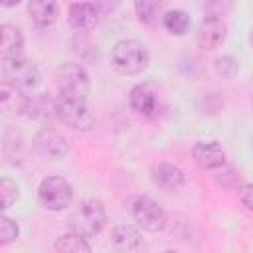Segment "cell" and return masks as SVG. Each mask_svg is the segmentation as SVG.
Returning <instances> with one entry per match:
<instances>
[{"label": "cell", "instance_id": "24", "mask_svg": "<svg viewBox=\"0 0 253 253\" xmlns=\"http://www.w3.org/2000/svg\"><path fill=\"white\" fill-rule=\"evenodd\" d=\"M233 0H204V10L208 18H223L231 12Z\"/></svg>", "mask_w": 253, "mask_h": 253}, {"label": "cell", "instance_id": "20", "mask_svg": "<svg viewBox=\"0 0 253 253\" xmlns=\"http://www.w3.org/2000/svg\"><path fill=\"white\" fill-rule=\"evenodd\" d=\"M162 24H164V28H166L170 34H174V36H184V34L190 30L192 20H190V16H188L184 10H170V12H166V14L162 16Z\"/></svg>", "mask_w": 253, "mask_h": 253}, {"label": "cell", "instance_id": "28", "mask_svg": "<svg viewBox=\"0 0 253 253\" xmlns=\"http://www.w3.org/2000/svg\"><path fill=\"white\" fill-rule=\"evenodd\" d=\"M239 200L249 211H253V184L239 186Z\"/></svg>", "mask_w": 253, "mask_h": 253}, {"label": "cell", "instance_id": "5", "mask_svg": "<svg viewBox=\"0 0 253 253\" xmlns=\"http://www.w3.org/2000/svg\"><path fill=\"white\" fill-rule=\"evenodd\" d=\"M2 75H4V81H8L10 85L18 87L20 91H32L40 85V71L38 67L28 61V59H22V57H8V59H2Z\"/></svg>", "mask_w": 253, "mask_h": 253}, {"label": "cell", "instance_id": "27", "mask_svg": "<svg viewBox=\"0 0 253 253\" xmlns=\"http://www.w3.org/2000/svg\"><path fill=\"white\" fill-rule=\"evenodd\" d=\"M93 6H95V10L99 12V14H111V12H115L117 8H119V4H121V0H89Z\"/></svg>", "mask_w": 253, "mask_h": 253}, {"label": "cell", "instance_id": "31", "mask_svg": "<svg viewBox=\"0 0 253 253\" xmlns=\"http://www.w3.org/2000/svg\"><path fill=\"white\" fill-rule=\"evenodd\" d=\"M251 107H253V97H251Z\"/></svg>", "mask_w": 253, "mask_h": 253}, {"label": "cell", "instance_id": "30", "mask_svg": "<svg viewBox=\"0 0 253 253\" xmlns=\"http://www.w3.org/2000/svg\"><path fill=\"white\" fill-rule=\"evenodd\" d=\"M251 43H253V30H251Z\"/></svg>", "mask_w": 253, "mask_h": 253}, {"label": "cell", "instance_id": "14", "mask_svg": "<svg viewBox=\"0 0 253 253\" xmlns=\"http://www.w3.org/2000/svg\"><path fill=\"white\" fill-rule=\"evenodd\" d=\"M28 16L36 26H51L59 16V6L55 0H30Z\"/></svg>", "mask_w": 253, "mask_h": 253}, {"label": "cell", "instance_id": "12", "mask_svg": "<svg viewBox=\"0 0 253 253\" xmlns=\"http://www.w3.org/2000/svg\"><path fill=\"white\" fill-rule=\"evenodd\" d=\"M152 182L160 190H164V192H176L184 184V172L178 166H174V164L162 162V164L154 166V170H152Z\"/></svg>", "mask_w": 253, "mask_h": 253}, {"label": "cell", "instance_id": "25", "mask_svg": "<svg viewBox=\"0 0 253 253\" xmlns=\"http://www.w3.org/2000/svg\"><path fill=\"white\" fill-rule=\"evenodd\" d=\"M213 67H215V73L217 75H221V77H233L235 73H237V69H239V63H237V59L235 57H231V55H221V57H217L215 59V63H213Z\"/></svg>", "mask_w": 253, "mask_h": 253}, {"label": "cell", "instance_id": "17", "mask_svg": "<svg viewBox=\"0 0 253 253\" xmlns=\"http://www.w3.org/2000/svg\"><path fill=\"white\" fill-rule=\"evenodd\" d=\"M55 105H57V101L47 95H32V97H28L26 115H30L36 121H47V119L55 117Z\"/></svg>", "mask_w": 253, "mask_h": 253}, {"label": "cell", "instance_id": "16", "mask_svg": "<svg viewBox=\"0 0 253 253\" xmlns=\"http://www.w3.org/2000/svg\"><path fill=\"white\" fill-rule=\"evenodd\" d=\"M0 36H2V43H0V51H2V59L8 57H16L24 45V36L16 26L10 24H2L0 28Z\"/></svg>", "mask_w": 253, "mask_h": 253}, {"label": "cell", "instance_id": "3", "mask_svg": "<svg viewBox=\"0 0 253 253\" xmlns=\"http://www.w3.org/2000/svg\"><path fill=\"white\" fill-rule=\"evenodd\" d=\"M107 221L105 206L99 200H83L69 215V229L83 237H95Z\"/></svg>", "mask_w": 253, "mask_h": 253}, {"label": "cell", "instance_id": "13", "mask_svg": "<svg viewBox=\"0 0 253 253\" xmlns=\"http://www.w3.org/2000/svg\"><path fill=\"white\" fill-rule=\"evenodd\" d=\"M67 20L75 30H91V28H95V24L99 20V12L95 10V6L89 0L87 2H73L69 6Z\"/></svg>", "mask_w": 253, "mask_h": 253}, {"label": "cell", "instance_id": "6", "mask_svg": "<svg viewBox=\"0 0 253 253\" xmlns=\"http://www.w3.org/2000/svg\"><path fill=\"white\" fill-rule=\"evenodd\" d=\"M38 198H40L43 208H47L51 211H61L67 206H71L73 190H71V186L65 178L47 176V178L42 180V184L38 188Z\"/></svg>", "mask_w": 253, "mask_h": 253}, {"label": "cell", "instance_id": "18", "mask_svg": "<svg viewBox=\"0 0 253 253\" xmlns=\"http://www.w3.org/2000/svg\"><path fill=\"white\" fill-rule=\"evenodd\" d=\"M111 243L119 251H134L140 247V233L132 225H119L111 233Z\"/></svg>", "mask_w": 253, "mask_h": 253}, {"label": "cell", "instance_id": "7", "mask_svg": "<svg viewBox=\"0 0 253 253\" xmlns=\"http://www.w3.org/2000/svg\"><path fill=\"white\" fill-rule=\"evenodd\" d=\"M55 117L73 130H91L95 126V115L85 101L79 99H55Z\"/></svg>", "mask_w": 253, "mask_h": 253}, {"label": "cell", "instance_id": "11", "mask_svg": "<svg viewBox=\"0 0 253 253\" xmlns=\"http://www.w3.org/2000/svg\"><path fill=\"white\" fill-rule=\"evenodd\" d=\"M192 156L204 170H217L225 164V152L217 142H196L192 148Z\"/></svg>", "mask_w": 253, "mask_h": 253}, {"label": "cell", "instance_id": "10", "mask_svg": "<svg viewBox=\"0 0 253 253\" xmlns=\"http://www.w3.org/2000/svg\"><path fill=\"white\" fill-rule=\"evenodd\" d=\"M227 36V26L221 18H204L198 32H196V42L202 49H215L223 43Z\"/></svg>", "mask_w": 253, "mask_h": 253}, {"label": "cell", "instance_id": "1", "mask_svg": "<svg viewBox=\"0 0 253 253\" xmlns=\"http://www.w3.org/2000/svg\"><path fill=\"white\" fill-rule=\"evenodd\" d=\"M148 49L136 40H121L111 49V63L121 75H138L148 65Z\"/></svg>", "mask_w": 253, "mask_h": 253}, {"label": "cell", "instance_id": "23", "mask_svg": "<svg viewBox=\"0 0 253 253\" xmlns=\"http://www.w3.org/2000/svg\"><path fill=\"white\" fill-rule=\"evenodd\" d=\"M18 200V184L14 182V180H10V178H2L0 180V208L2 210H6V208H10L14 202Z\"/></svg>", "mask_w": 253, "mask_h": 253}, {"label": "cell", "instance_id": "4", "mask_svg": "<svg viewBox=\"0 0 253 253\" xmlns=\"http://www.w3.org/2000/svg\"><path fill=\"white\" fill-rule=\"evenodd\" d=\"M126 211L130 213L132 221L150 233L162 231L166 225V215L162 211V208L148 196H130L126 200Z\"/></svg>", "mask_w": 253, "mask_h": 253}, {"label": "cell", "instance_id": "22", "mask_svg": "<svg viewBox=\"0 0 253 253\" xmlns=\"http://www.w3.org/2000/svg\"><path fill=\"white\" fill-rule=\"evenodd\" d=\"M215 182L221 186V188H237L241 186V174L233 168V166H227L223 164L221 168H217V174H215Z\"/></svg>", "mask_w": 253, "mask_h": 253}, {"label": "cell", "instance_id": "21", "mask_svg": "<svg viewBox=\"0 0 253 253\" xmlns=\"http://www.w3.org/2000/svg\"><path fill=\"white\" fill-rule=\"evenodd\" d=\"M87 237L79 235V233H69V235H61L55 241V251H63V253H89L91 245L85 241Z\"/></svg>", "mask_w": 253, "mask_h": 253}, {"label": "cell", "instance_id": "2", "mask_svg": "<svg viewBox=\"0 0 253 253\" xmlns=\"http://www.w3.org/2000/svg\"><path fill=\"white\" fill-rule=\"evenodd\" d=\"M57 99L85 101L89 95V75L79 63H63L53 73Z\"/></svg>", "mask_w": 253, "mask_h": 253}, {"label": "cell", "instance_id": "19", "mask_svg": "<svg viewBox=\"0 0 253 253\" xmlns=\"http://www.w3.org/2000/svg\"><path fill=\"white\" fill-rule=\"evenodd\" d=\"M134 14L142 24L152 26L158 22V18L164 16L162 0H134Z\"/></svg>", "mask_w": 253, "mask_h": 253}, {"label": "cell", "instance_id": "9", "mask_svg": "<svg viewBox=\"0 0 253 253\" xmlns=\"http://www.w3.org/2000/svg\"><path fill=\"white\" fill-rule=\"evenodd\" d=\"M34 148H36L38 154L55 160V158H61L67 152V140L59 130H55L51 126H43L34 136Z\"/></svg>", "mask_w": 253, "mask_h": 253}, {"label": "cell", "instance_id": "29", "mask_svg": "<svg viewBox=\"0 0 253 253\" xmlns=\"http://www.w3.org/2000/svg\"><path fill=\"white\" fill-rule=\"evenodd\" d=\"M22 0H2V4L6 6V8H12V6H16V4H20Z\"/></svg>", "mask_w": 253, "mask_h": 253}, {"label": "cell", "instance_id": "15", "mask_svg": "<svg viewBox=\"0 0 253 253\" xmlns=\"http://www.w3.org/2000/svg\"><path fill=\"white\" fill-rule=\"evenodd\" d=\"M28 97L30 95H24V91H20L18 87L10 85L8 81H2L0 85V103H2V109L6 113H26V107H28Z\"/></svg>", "mask_w": 253, "mask_h": 253}, {"label": "cell", "instance_id": "8", "mask_svg": "<svg viewBox=\"0 0 253 253\" xmlns=\"http://www.w3.org/2000/svg\"><path fill=\"white\" fill-rule=\"evenodd\" d=\"M128 103L134 113H138L146 119H154L160 113L162 97H160V91L152 83H138L130 89Z\"/></svg>", "mask_w": 253, "mask_h": 253}, {"label": "cell", "instance_id": "26", "mask_svg": "<svg viewBox=\"0 0 253 253\" xmlns=\"http://www.w3.org/2000/svg\"><path fill=\"white\" fill-rule=\"evenodd\" d=\"M18 237V225L6 215H0V245H6Z\"/></svg>", "mask_w": 253, "mask_h": 253}]
</instances>
